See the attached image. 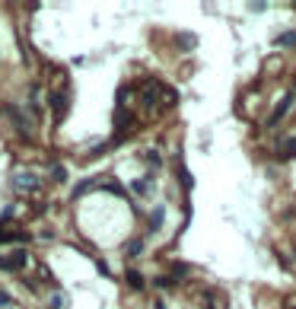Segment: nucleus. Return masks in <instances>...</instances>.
<instances>
[{
    "label": "nucleus",
    "instance_id": "obj_1",
    "mask_svg": "<svg viewBox=\"0 0 296 309\" xmlns=\"http://www.w3.org/2000/svg\"><path fill=\"white\" fill-rule=\"evenodd\" d=\"M22 265H29V252H26V249H16V252H10V255L0 258V268H4V271H19Z\"/></svg>",
    "mask_w": 296,
    "mask_h": 309
},
{
    "label": "nucleus",
    "instance_id": "obj_2",
    "mask_svg": "<svg viewBox=\"0 0 296 309\" xmlns=\"http://www.w3.org/2000/svg\"><path fill=\"white\" fill-rule=\"evenodd\" d=\"M13 185H16V192H35V188H39V179H35L32 172H16Z\"/></svg>",
    "mask_w": 296,
    "mask_h": 309
},
{
    "label": "nucleus",
    "instance_id": "obj_3",
    "mask_svg": "<svg viewBox=\"0 0 296 309\" xmlns=\"http://www.w3.org/2000/svg\"><path fill=\"white\" fill-rule=\"evenodd\" d=\"M290 105H293V92H287V96H283V99H280V102L274 105V115H271V118H268V125H271V128H274V125L280 121V118H283V115H287V109H290Z\"/></svg>",
    "mask_w": 296,
    "mask_h": 309
},
{
    "label": "nucleus",
    "instance_id": "obj_4",
    "mask_svg": "<svg viewBox=\"0 0 296 309\" xmlns=\"http://www.w3.org/2000/svg\"><path fill=\"white\" fill-rule=\"evenodd\" d=\"M67 105H70L67 92H51V109H54L57 118H64V115H67Z\"/></svg>",
    "mask_w": 296,
    "mask_h": 309
},
{
    "label": "nucleus",
    "instance_id": "obj_5",
    "mask_svg": "<svg viewBox=\"0 0 296 309\" xmlns=\"http://www.w3.org/2000/svg\"><path fill=\"white\" fill-rule=\"evenodd\" d=\"M162 213H166L162 207H156V210L150 213V230H159V227H162Z\"/></svg>",
    "mask_w": 296,
    "mask_h": 309
},
{
    "label": "nucleus",
    "instance_id": "obj_6",
    "mask_svg": "<svg viewBox=\"0 0 296 309\" xmlns=\"http://www.w3.org/2000/svg\"><path fill=\"white\" fill-rule=\"evenodd\" d=\"M131 188H134L137 195H150V179H137V182H134Z\"/></svg>",
    "mask_w": 296,
    "mask_h": 309
},
{
    "label": "nucleus",
    "instance_id": "obj_7",
    "mask_svg": "<svg viewBox=\"0 0 296 309\" xmlns=\"http://www.w3.org/2000/svg\"><path fill=\"white\" fill-rule=\"evenodd\" d=\"M127 284H131V287H137V290H144V277H140L137 271H127Z\"/></svg>",
    "mask_w": 296,
    "mask_h": 309
},
{
    "label": "nucleus",
    "instance_id": "obj_8",
    "mask_svg": "<svg viewBox=\"0 0 296 309\" xmlns=\"http://www.w3.org/2000/svg\"><path fill=\"white\" fill-rule=\"evenodd\" d=\"M283 157H296V137H290L287 144H283Z\"/></svg>",
    "mask_w": 296,
    "mask_h": 309
},
{
    "label": "nucleus",
    "instance_id": "obj_9",
    "mask_svg": "<svg viewBox=\"0 0 296 309\" xmlns=\"http://www.w3.org/2000/svg\"><path fill=\"white\" fill-rule=\"evenodd\" d=\"M277 45H296V32H283L277 39Z\"/></svg>",
    "mask_w": 296,
    "mask_h": 309
},
{
    "label": "nucleus",
    "instance_id": "obj_10",
    "mask_svg": "<svg viewBox=\"0 0 296 309\" xmlns=\"http://www.w3.org/2000/svg\"><path fill=\"white\" fill-rule=\"evenodd\" d=\"M140 252H144V242H131V245H127V255H140Z\"/></svg>",
    "mask_w": 296,
    "mask_h": 309
},
{
    "label": "nucleus",
    "instance_id": "obj_11",
    "mask_svg": "<svg viewBox=\"0 0 296 309\" xmlns=\"http://www.w3.org/2000/svg\"><path fill=\"white\" fill-rule=\"evenodd\" d=\"M51 175H54L57 182H64V169H61V166H54V169H51Z\"/></svg>",
    "mask_w": 296,
    "mask_h": 309
},
{
    "label": "nucleus",
    "instance_id": "obj_12",
    "mask_svg": "<svg viewBox=\"0 0 296 309\" xmlns=\"http://www.w3.org/2000/svg\"><path fill=\"white\" fill-rule=\"evenodd\" d=\"M0 306H10V296L7 293H0Z\"/></svg>",
    "mask_w": 296,
    "mask_h": 309
}]
</instances>
